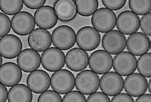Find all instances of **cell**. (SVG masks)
Instances as JSON below:
<instances>
[{
    "mask_svg": "<svg viewBox=\"0 0 151 102\" xmlns=\"http://www.w3.org/2000/svg\"><path fill=\"white\" fill-rule=\"evenodd\" d=\"M51 36L54 46L62 50L67 51L73 48L76 42L75 30L70 26L66 25L56 28Z\"/></svg>",
    "mask_w": 151,
    "mask_h": 102,
    "instance_id": "6da1fadb",
    "label": "cell"
},
{
    "mask_svg": "<svg viewBox=\"0 0 151 102\" xmlns=\"http://www.w3.org/2000/svg\"><path fill=\"white\" fill-rule=\"evenodd\" d=\"M116 16L113 11L101 8L93 15L91 22L93 28L99 32L105 33L115 29Z\"/></svg>",
    "mask_w": 151,
    "mask_h": 102,
    "instance_id": "7a4b0ae2",
    "label": "cell"
},
{
    "mask_svg": "<svg viewBox=\"0 0 151 102\" xmlns=\"http://www.w3.org/2000/svg\"><path fill=\"white\" fill-rule=\"evenodd\" d=\"M101 41L99 32L91 26H85L78 31L76 41L78 46L86 51L96 49Z\"/></svg>",
    "mask_w": 151,
    "mask_h": 102,
    "instance_id": "3957f363",
    "label": "cell"
},
{
    "mask_svg": "<svg viewBox=\"0 0 151 102\" xmlns=\"http://www.w3.org/2000/svg\"><path fill=\"white\" fill-rule=\"evenodd\" d=\"M51 88L59 94H66L74 89L75 78L69 70L63 69L55 72L51 76Z\"/></svg>",
    "mask_w": 151,
    "mask_h": 102,
    "instance_id": "277c9868",
    "label": "cell"
},
{
    "mask_svg": "<svg viewBox=\"0 0 151 102\" xmlns=\"http://www.w3.org/2000/svg\"><path fill=\"white\" fill-rule=\"evenodd\" d=\"M99 76L91 70H86L81 71L76 78V89L86 96L97 91L99 89Z\"/></svg>",
    "mask_w": 151,
    "mask_h": 102,
    "instance_id": "5b68a950",
    "label": "cell"
},
{
    "mask_svg": "<svg viewBox=\"0 0 151 102\" xmlns=\"http://www.w3.org/2000/svg\"><path fill=\"white\" fill-rule=\"evenodd\" d=\"M65 53L57 47L49 48L42 53L41 61L45 70L54 72L61 70L65 64Z\"/></svg>",
    "mask_w": 151,
    "mask_h": 102,
    "instance_id": "8992f818",
    "label": "cell"
},
{
    "mask_svg": "<svg viewBox=\"0 0 151 102\" xmlns=\"http://www.w3.org/2000/svg\"><path fill=\"white\" fill-rule=\"evenodd\" d=\"M102 45L104 49L110 54H117L125 49L126 37L119 30H111L103 36Z\"/></svg>",
    "mask_w": 151,
    "mask_h": 102,
    "instance_id": "52a82bcc",
    "label": "cell"
},
{
    "mask_svg": "<svg viewBox=\"0 0 151 102\" xmlns=\"http://www.w3.org/2000/svg\"><path fill=\"white\" fill-rule=\"evenodd\" d=\"M137 58L129 52H121L114 58L113 66L115 71L120 75L128 76L133 73L137 68Z\"/></svg>",
    "mask_w": 151,
    "mask_h": 102,
    "instance_id": "ba28073f",
    "label": "cell"
},
{
    "mask_svg": "<svg viewBox=\"0 0 151 102\" xmlns=\"http://www.w3.org/2000/svg\"><path fill=\"white\" fill-rule=\"evenodd\" d=\"M113 63L112 56L104 50L95 51L89 58V67L91 71L98 74H104L110 71Z\"/></svg>",
    "mask_w": 151,
    "mask_h": 102,
    "instance_id": "9c48e42d",
    "label": "cell"
},
{
    "mask_svg": "<svg viewBox=\"0 0 151 102\" xmlns=\"http://www.w3.org/2000/svg\"><path fill=\"white\" fill-rule=\"evenodd\" d=\"M123 78L116 72L111 71L104 74L100 80L101 90L107 96H114L120 93L124 88Z\"/></svg>",
    "mask_w": 151,
    "mask_h": 102,
    "instance_id": "30bf717a",
    "label": "cell"
},
{
    "mask_svg": "<svg viewBox=\"0 0 151 102\" xmlns=\"http://www.w3.org/2000/svg\"><path fill=\"white\" fill-rule=\"evenodd\" d=\"M11 24L13 31L21 36L29 34L35 27L34 16L31 13L26 11H22L14 16Z\"/></svg>",
    "mask_w": 151,
    "mask_h": 102,
    "instance_id": "8fae6325",
    "label": "cell"
},
{
    "mask_svg": "<svg viewBox=\"0 0 151 102\" xmlns=\"http://www.w3.org/2000/svg\"><path fill=\"white\" fill-rule=\"evenodd\" d=\"M140 21V18L135 13L131 11H124L118 16L116 27L123 34L130 35L139 30Z\"/></svg>",
    "mask_w": 151,
    "mask_h": 102,
    "instance_id": "7c38bea8",
    "label": "cell"
},
{
    "mask_svg": "<svg viewBox=\"0 0 151 102\" xmlns=\"http://www.w3.org/2000/svg\"><path fill=\"white\" fill-rule=\"evenodd\" d=\"M22 42L16 35L9 34L1 38L0 53L4 58H16L22 51Z\"/></svg>",
    "mask_w": 151,
    "mask_h": 102,
    "instance_id": "4fadbf2b",
    "label": "cell"
},
{
    "mask_svg": "<svg viewBox=\"0 0 151 102\" xmlns=\"http://www.w3.org/2000/svg\"><path fill=\"white\" fill-rule=\"evenodd\" d=\"M89 55L81 48H74L68 51L65 57V62L68 68L78 72L86 68L89 63Z\"/></svg>",
    "mask_w": 151,
    "mask_h": 102,
    "instance_id": "5bb4252c",
    "label": "cell"
},
{
    "mask_svg": "<svg viewBox=\"0 0 151 102\" xmlns=\"http://www.w3.org/2000/svg\"><path fill=\"white\" fill-rule=\"evenodd\" d=\"M22 71L18 65L8 62L1 65L0 81L6 87H12L18 84L22 78Z\"/></svg>",
    "mask_w": 151,
    "mask_h": 102,
    "instance_id": "9a60e30c",
    "label": "cell"
},
{
    "mask_svg": "<svg viewBox=\"0 0 151 102\" xmlns=\"http://www.w3.org/2000/svg\"><path fill=\"white\" fill-rule=\"evenodd\" d=\"M126 46L129 53L136 56H141L150 50L151 42L145 34L136 32L128 37Z\"/></svg>",
    "mask_w": 151,
    "mask_h": 102,
    "instance_id": "2e32d148",
    "label": "cell"
},
{
    "mask_svg": "<svg viewBox=\"0 0 151 102\" xmlns=\"http://www.w3.org/2000/svg\"><path fill=\"white\" fill-rule=\"evenodd\" d=\"M34 16L37 25L41 29H52L58 21V14L54 8L50 6H44L37 9Z\"/></svg>",
    "mask_w": 151,
    "mask_h": 102,
    "instance_id": "e0dca14e",
    "label": "cell"
},
{
    "mask_svg": "<svg viewBox=\"0 0 151 102\" xmlns=\"http://www.w3.org/2000/svg\"><path fill=\"white\" fill-rule=\"evenodd\" d=\"M27 42L32 49L37 52H44L51 46L52 36L48 30L37 28L29 34Z\"/></svg>",
    "mask_w": 151,
    "mask_h": 102,
    "instance_id": "ac0fdd59",
    "label": "cell"
},
{
    "mask_svg": "<svg viewBox=\"0 0 151 102\" xmlns=\"http://www.w3.org/2000/svg\"><path fill=\"white\" fill-rule=\"evenodd\" d=\"M17 62L22 71L29 73L39 68L42 61L38 52L32 49H26L18 56Z\"/></svg>",
    "mask_w": 151,
    "mask_h": 102,
    "instance_id": "d6986e66",
    "label": "cell"
},
{
    "mask_svg": "<svg viewBox=\"0 0 151 102\" xmlns=\"http://www.w3.org/2000/svg\"><path fill=\"white\" fill-rule=\"evenodd\" d=\"M27 84L33 92L42 94L50 88L51 78L49 74L44 70H36L28 75Z\"/></svg>",
    "mask_w": 151,
    "mask_h": 102,
    "instance_id": "ffe728a7",
    "label": "cell"
},
{
    "mask_svg": "<svg viewBox=\"0 0 151 102\" xmlns=\"http://www.w3.org/2000/svg\"><path fill=\"white\" fill-rule=\"evenodd\" d=\"M147 81L145 77L138 73H132L125 79L124 87L126 92L134 97L144 94L147 89Z\"/></svg>",
    "mask_w": 151,
    "mask_h": 102,
    "instance_id": "44dd1931",
    "label": "cell"
},
{
    "mask_svg": "<svg viewBox=\"0 0 151 102\" xmlns=\"http://www.w3.org/2000/svg\"><path fill=\"white\" fill-rule=\"evenodd\" d=\"M60 21H69L73 20L77 14L74 1L71 0L57 1L54 6Z\"/></svg>",
    "mask_w": 151,
    "mask_h": 102,
    "instance_id": "7402d4cb",
    "label": "cell"
},
{
    "mask_svg": "<svg viewBox=\"0 0 151 102\" xmlns=\"http://www.w3.org/2000/svg\"><path fill=\"white\" fill-rule=\"evenodd\" d=\"M33 98L31 90L26 85L17 84L9 89L8 97L9 102H32Z\"/></svg>",
    "mask_w": 151,
    "mask_h": 102,
    "instance_id": "603a6c76",
    "label": "cell"
},
{
    "mask_svg": "<svg viewBox=\"0 0 151 102\" xmlns=\"http://www.w3.org/2000/svg\"><path fill=\"white\" fill-rule=\"evenodd\" d=\"M77 12L82 16L88 17L93 15L98 10L99 7V1H74Z\"/></svg>",
    "mask_w": 151,
    "mask_h": 102,
    "instance_id": "cb8c5ba5",
    "label": "cell"
},
{
    "mask_svg": "<svg viewBox=\"0 0 151 102\" xmlns=\"http://www.w3.org/2000/svg\"><path fill=\"white\" fill-rule=\"evenodd\" d=\"M23 1H0V8L4 14L9 15H15L23 8Z\"/></svg>",
    "mask_w": 151,
    "mask_h": 102,
    "instance_id": "d4e9b609",
    "label": "cell"
},
{
    "mask_svg": "<svg viewBox=\"0 0 151 102\" xmlns=\"http://www.w3.org/2000/svg\"><path fill=\"white\" fill-rule=\"evenodd\" d=\"M129 8L132 12L138 15H145L151 10V1H129Z\"/></svg>",
    "mask_w": 151,
    "mask_h": 102,
    "instance_id": "484cf974",
    "label": "cell"
},
{
    "mask_svg": "<svg viewBox=\"0 0 151 102\" xmlns=\"http://www.w3.org/2000/svg\"><path fill=\"white\" fill-rule=\"evenodd\" d=\"M137 67L139 73L147 78L151 77V53H146L138 59Z\"/></svg>",
    "mask_w": 151,
    "mask_h": 102,
    "instance_id": "4316f807",
    "label": "cell"
},
{
    "mask_svg": "<svg viewBox=\"0 0 151 102\" xmlns=\"http://www.w3.org/2000/svg\"><path fill=\"white\" fill-rule=\"evenodd\" d=\"M37 101L62 102V97L60 94L54 90H49L42 93L38 98Z\"/></svg>",
    "mask_w": 151,
    "mask_h": 102,
    "instance_id": "83f0119b",
    "label": "cell"
},
{
    "mask_svg": "<svg viewBox=\"0 0 151 102\" xmlns=\"http://www.w3.org/2000/svg\"><path fill=\"white\" fill-rule=\"evenodd\" d=\"M1 18V38L8 35L11 31L12 24L11 19L6 14L0 13Z\"/></svg>",
    "mask_w": 151,
    "mask_h": 102,
    "instance_id": "f1b7e54d",
    "label": "cell"
},
{
    "mask_svg": "<svg viewBox=\"0 0 151 102\" xmlns=\"http://www.w3.org/2000/svg\"><path fill=\"white\" fill-rule=\"evenodd\" d=\"M86 97L81 92L73 91L66 94L63 102H86Z\"/></svg>",
    "mask_w": 151,
    "mask_h": 102,
    "instance_id": "f546056e",
    "label": "cell"
},
{
    "mask_svg": "<svg viewBox=\"0 0 151 102\" xmlns=\"http://www.w3.org/2000/svg\"><path fill=\"white\" fill-rule=\"evenodd\" d=\"M102 3L104 5L106 8L111 11H118L123 8L126 4V0L122 1H106L102 0Z\"/></svg>",
    "mask_w": 151,
    "mask_h": 102,
    "instance_id": "4dcf8cb0",
    "label": "cell"
},
{
    "mask_svg": "<svg viewBox=\"0 0 151 102\" xmlns=\"http://www.w3.org/2000/svg\"><path fill=\"white\" fill-rule=\"evenodd\" d=\"M151 13H147L142 18L140 21L141 29L146 35L151 36Z\"/></svg>",
    "mask_w": 151,
    "mask_h": 102,
    "instance_id": "1f68e13d",
    "label": "cell"
},
{
    "mask_svg": "<svg viewBox=\"0 0 151 102\" xmlns=\"http://www.w3.org/2000/svg\"><path fill=\"white\" fill-rule=\"evenodd\" d=\"M107 95L101 92H97L91 94L88 97L87 102H110Z\"/></svg>",
    "mask_w": 151,
    "mask_h": 102,
    "instance_id": "d6a6232c",
    "label": "cell"
},
{
    "mask_svg": "<svg viewBox=\"0 0 151 102\" xmlns=\"http://www.w3.org/2000/svg\"><path fill=\"white\" fill-rule=\"evenodd\" d=\"M47 1H29L24 0L23 1L24 4L27 8L32 10L38 9L44 6Z\"/></svg>",
    "mask_w": 151,
    "mask_h": 102,
    "instance_id": "836d02e7",
    "label": "cell"
},
{
    "mask_svg": "<svg viewBox=\"0 0 151 102\" xmlns=\"http://www.w3.org/2000/svg\"><path fill=\"white\" fill-rule=\"evenodd\" d=\"M111 102H134L133 98L128 94L119 93L112 98Z\"/></svg>",
    "mask_w": 151,
    "mask_h": 102,
    "instance_id": "e575fe53",
    "label": "cell"
},
{
    "mask_svg": "<svg viewBox=\"0 0 151 102\" xmlns=\"http://www.w3.org/2000/svg\"><path fill=\"white\" fill-rule=\"evenodd\" d=\"M1 97H0V101L1 102H6L7 101L8 97V89L5 85L1 83Z\"/></svg>",
    "mask_w": 151,
    "mask_h": 102,
    "instance_id": "d590c367",
    "label": "cell"
},
{
    "mask_svg": "<svg viewBox=\"0 0 151 102\" xmlns=\"http://www.w3.org/2000/svg\"><path fill=\"white\" fill-rule=\"evenodd\" d=\"M136 102H151V95L150 94H145L139 96Z\"/></svg>",
    "mask_w": 151,
    "mask_h": 102,
    "instance_id": "8d00e7d4",
    "label": "cell"
},
{
    "mask_svg": "<svg viewBox=\"0 0 151 102\" xmlns=\"http://www.w3.org/2000/svg\"><path fill=\"white\" fill-rule=\"evenodd\" d=\"M147 88H148L149 91L150 93H151V80H149V83L148 84H147Z\"/></svg>",
    "mask_w": 151,
    "mask_h": 102,
    "instance_id": "74e56055",
    "label": "cell"
},
{
    "mask_svg": "<svg viewBox=\"0 0 151 102\" xmlns=\"http://www.w3.org/2000/svg\"><path fill=\"white\" fill-rule=\"evenodd\" d=\"M3 56H2L1 55V65H2V63H3V58H2Z\"/></svg>",
    "mask_w": 151,
    "mask_h": 102,
    "instance_id": "f35d334b",
    "label": "cell"
}]
</instances>
